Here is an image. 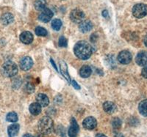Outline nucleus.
I'll use <instances>...</instances> for the list:
<instances>
[{"mask_svg": "<svg viewBox=\"0 0 147 137\" xmlns=\"http://www.w3.org/2000/svg\"><path fill=\"white\" fill-rule=\"evenodd\" d=\"M37 103H38L42 107H47L49 104V100L48 97L44 94L39 93L36 96Z\"/></svg>", "mask_w": 147, "mask_h": 137, "instance_id": "2eb2a0df", "label": "nucleus"}, {"mask_svg": "<svg viewBox=\"0 0 147 137\" xmlns=\"http://www.w3.org/2000/svg\"><path fill=\"white\" fill-rule=\"evenodd\" d=\"M35 34L38 36H42V37H44V36H47L48 32H47V29H45L44 28L41 27H38L35 29Z\"/></svg>", "mask_w": 147, "mask_h": 137, "instance_id": "393cba45", "label": "nucleus"}, {"mask_svg": "<svg viewBox=\"0 0 147 137\" xmlns=\"http://www.w3.org/2000/svg\"><path fill=\"white\" fill-rule=\"evenodd\" d=\"M132 54L128 51H122L118 55V61L123 65H127L132 61Z\"/></svg>", "mask_w": 147, "mask_h": 137, "instance_id": "423d86ee", "label": "nucleus"}, {"mask_svg": "<svg viewBox=\"0 0 147 137\" xmlns=\"http://www.w3.org/2000/svg\"><path fill=\"white\" fill-rule=\"evenodd\" d=\"M141 75H142L143 77H144L145 79H147V66H145V67L143 68L142 72H141Z\"/></svg>", "mask_w": 147, "mask_h": 137, "instance_id": "c85d7f7f", "label": "nucleus"}, {"mask_svg": "<svg viewBox=\"0 0 147 137\" xmlns=\"http://www.w3.org/2000/svg\"><path fill=\"white\" fill-rule=\"evenodd\" d=\"M33 65V60L30 57H24L20 62V67L23 70H30Z\"/></svg>", "mask_w": 147, "mask_h": 137, "instance_id": "9b49d317", "label": "nucleus"}, {"mask_svg": "<svg viewBox=\"0 0 147 137\" xmlns=\"http://www.w3.org/2000/svg\"><path fill=\"white\" fill-rule=\"evenodd\" d=\"M136 63L139 66H146L147 65V51H140L136 56Z\"/></svg>", "mask_w": 147, "mask_h": 137, "instance_id": "9d476101", "label": "nucleus"}, {"mask_svg": "<svg viewBox=\"0 0 147 137\" xmlns=\"http://www.w3.org/2000/svg\"><path fill=\"white\" fill-rule=\"evenodd\" d=\"M23 137H33V136L31 135L30 134H26L23 136Z\"/></svg>", "mask_w": 147, "mask_h": 137, "instance_id": "c9c22d12", "label": "nucleus"}, {"mask_svg": "<svg viewBox=\"0 0 147 137\" xmlns=\"http://www.w3.org/2000/svg\"><path fill=\"white\" fill-rule=\"evenodd\" d=\"M144 44H145L146 46L147 47V35H146L145 37H144Z\"/></svg>", "mask_w": 147, "mask_h": 137, "instance_id": "2f4dec72", "label": "nucleus"}, {"mask_svg": "<svg viewBox=\"0 0 147 137\" xmlns=\"http://www.w3.org/2000/svg\"><path fill=\"white\" fill-rule=\"evenodd\" d=\"M60 69H61V73H62L63 76L65 77V79L68 80V82H70V78H69V74H68V71H67V66L65 64L64 62H60Z\"/></svg>", "mask_w": 147, "mask_h": 137, "instance_id": "4be33fe9", "label": "nucleus"}, {"mask_svg": "<svg viewBox=\"0 0 147 137\" xmlns=\"http://www.w3.org/2000/svg\"><path fill=\"white\" fill-rule=\"evenodd\" d=\"M74 51L79 59L85 60L90 58L93 53V49L91 45L88 43L84 40H81L75 44L74 48Z\"/></svg>", "mask_w": 147, "mask_h": 137, "instance_id": "f257e3e1", "label": "nucleus"}, {"mask_svg": "<svg viewBox=\"0 0 147 137\" xmlns=\"http://www.w3.org/2000/svg\"><path fill=\"white\" fill-rule=\"evenodd\" d=\"M112 126L114 129H119L121 126V120L119 118H114L112 122Z\"/></svg>", "mask_w": 147, "mask_h": 137, "instance_id": "a878e982", "label": "nucleus"}, {"mask_svg": "<svg viewBox=\"0 0 147 137\" xmlns=\"http://www.w3.org/2000/svg\"><path fill=\"white\" fill-rule=\"evenodd\" d=\"M103 109L107 114H113L117 109V107L114 103L111 102V101H107V102L104 103Z\"/></svg>", "mask_w": 147, "mask_h": 137, "instance_id": "4468645a", "label": "nucleus"}, {"mask_svg": "<svg viewBox=\"0 0 147 137\" xmlns=\"http://www.w3.org/2000/svg\"><path fill=\"white\" fill-rule=\"evenodd\" d=\"M59 45L60 47H67V45H68V40L63 36H61L59 39V42H58Z\"/></svg>", "mask_w": 147, "mask_h": 137, "instance_id": "bb28decb", "label": "nucleus"}, {"mask_svg": "<svg viewBox=\"0 0 147 137\" xmlns=\"http://www.w3.org/2000/svg\"><path fill=\"white\" fill-rule=\"evenodd\" d=\"M138 110L141 115L144 117H147V99L142 100L139 104Z\"/></svg>", "mask_w": 147, "mask_h": 137, "instance_id": "aec40b11", "label": "nucleus"}, {"mask_svg": "<svg viewBox=\"0 0 147 137\" xmlns=\"http://www.w3.org/2000/svg\"><path fill=\"white\" fill-rule=\"evenodd\" d=\"M20 40L24 44H30L33 41V35L30 32H23L20 35Z\"/></svg>", "mask_w": 147, "mask_h": 137, "instance_id": "f8f14e48", "label": "nucleus"}, {"mask_svg": "<svg viewBox=\"0 0 147 137\" xmlns=\"http://www.w3.org/2000/svg\"><path fill=\"white\" fill-rule=\"evenodd\" d=\"M82 126L85 129L88 130H94L95 128H96L97 121L96 118L94 117H86L82 122Z\"/></svg>", "mask_w": 147, "mask_h": 137, "instance_id": "0eeeda50", "label": "nucleus"}, {"mask_svg": "<svg viewBox=\"0 0 147 137\" xmlns=\"http://www.w3.org/2000/svg\"><path fill=\"white\" fill-rule=\"evenodd\" d=\"M1 72L2 75L6 77H13L18 73V66L16 64L11 61H7L2 65Z\"/></svg>", "mask_w": 147, "mask_h": 137, "instance_id": "f03ea898", "label": "nucleus"}, {"mask_svg": "<svg viewBox=\"0 0 147 137\" xmlns=\"http://www.w3.org/2000/svg\"><path fill=\"white\" fill-rule=\"evenodd\" d=\"M85 13L80 9H74L70 13V19L74 23H80L85 19Z\"/></svg>", "mask_w": 147, "mask_h": 137, "instance_id": "39448f33", "label": "nucleus"}, {"mask_svg": "<svg viewBox=\"0 0 147 137\" xmlns=\"http://www.w3.org/2000/svg\"><path fill=\"white\" fill-rule=\"evenodd\" d=\"M52 128H53V121L50 117H44L39 120L38 129L42 134H50Z\"/></svg>", "mask_w": 147, "mask_h": 137, "instance_id": "7ed1b4c3", "label": "nucleus"}, {"mask_svg": "<svg viewBox=\"0 0 147 137\" xmlns=\"http://www.w3.org/2000/svg\"><path fill=\"white\" fill-rule=\"evenodd\" d=\"M115 137H124V136H123V134H121V133H119V134H115Z\"/></svg>", "mask_w": 147, "mask_h": 137, "instance_id": "72a5a7b5", "label": "nucleus"}, {"mask_svg": "<svg viewBox=\"0 0 147 137\" xmlns=\"http://www.w3.org/2000/svg\"><path fill=\"white\" fill-rule=\"evenodd\" d=\"M6 120H7V121L10 122H16L18 121V115H17L16 112H10L7 114Z\"/></svg>", "mask_w": 147, "mask_h": 137, "instance_id": "5701e85b", "label": "nucleus"}, {"mask_svg": "<svg viewBox=\"0 0 147 137\" xmlns=\"http://www.w3.org/2000/svg\"><path fill=\"white\" fill-rule=\"evenodd\" d=\"M29 109H30V112L32 115L37 116L41 112V106L38 103H32L30 106Z\"/></svg>", "mask_w": 147, "mask_h": 137, "instance_id": "f3484780", "label": "nucleus"}, {"mask_svg": "<svg viewBox=\"0 0 147 137\" xmlns=\"http://www.w3.org/2000/svg\"><path fill=\"white\" fill-rule=\"evenodd\" d=\"M0 21L3 25H8L13 22L14 16L13 15V14L10 13H6L2 15Z\"/></svg>", "mask_w": 147, "mask_h": 137, "instance_id": "dca6fc26", "label": "nucleus"}, {"mask_svg": "<svg viewBox=\"0 0 147 137\" xmlns=\"http://www.w3.org/2000/svg\"><path fill=\"white\" fill-rule=\"evenodd\" d=\"M26 90H27V91L29 93H32V92H34V90H35V87H34V85H32L31 83H28V84L26 85Z\"/></svg>", "mask_w": 147, "mask_h": 137, "instance_id": "cd10ccee", "label": "nucleus"}, {"mask_svg": "<svg viewBox=\"0 0 147 137\" xmlns=\"http://www.w3.org/2000/svg\"><path fill=\"white\" fill-rule=\"evenodd\" d=\"M62 27V21L60 19H54L52 21V27L54 30L59 31Z\"/></svg>", "mask_w": 147, "mask_h": 137, "instance_id": "b1692460", "label": "nucleus"}, {"mask_svg": "<svg viewBox=\"0 0 147 137\" xmlns=\"http://www.w3.org/2000/svg\"><path fill=\"white\" fill-rule=\"evenodd\" d=\"M80 31L82 33H86V32H90L93 28V24L90 21H83L80 23L79 26Z\"/></svg>", "mask_w": 147, "mask_h": 137, "instance_id": "ddd939ff", "label": "nucleus"}, {"mask_svg": "<svg viewBox=\"0 0 147 137\" xmlns=\"http://www.w3.org/2000/svg\"><path fill=\"white\" fill-rule=\"evenodd\" d=\"M72 84H73L74 87L75 89H77V90H80V87L79 86V84H77L76 81H74V80L72 81Z\"/></svg>", "mask_w": 147, "mask_h": 137, "instance_id": "c756f323", "label": "nucleus"}, {"mask_svg": "<svg viewBox=\"0 0 147 137\" xmlns=\"http://www.w3.org/2000/svg\"><path fill=\"white\" fill-rule=\"evenodd\" d=\"M79 130H80V128H79L78 124H77L75 119L73 117L71 120L70 127H69V131H68V134H69V137H77Z\"/></svg>", "mask_w": 147, "mask_h": 137, "instance_id": "6e6552de", "label": "nucleus"}, {"mask_svg": "<svg viewBox=\"0 0 147 137\" xmlns=\"http://www.w3.org/2000/svg\"><path fill=\"white\" fill-rule=\"evenodd\" d=\"M102 15L105 18H107V16H108V12H107V10H103V12H102Z\"/></svg>", "mask_w": 147, "mask_h": 137, "instance_id": "7c9ffc66", "label": "nucleus"}, {"mask_svg": "<svg viewBox=\"0 0 147 137\" xmlns=\"http://www.w3.org/2000/svg\"><path fill=\"white\" fill-rule=\"evenodd\" d=\"M52 17H53V13L52 10L48 8H45L44 10H42L41 13L38 17V19L41 22L47 23L52 19Z\"/></svg>", "mask_w": 147, "mask_h": 137, "instance_id": "1a4fd4ad", "label": "nucleus"}, {"mask_svg": "<svg viewBox=\"0 0 147 137\" xmlns=\"http://www.w3.org/2000/svg\"><path fill=\"white\" fill-rule=\"evenodd\" d=\"M92 70L88 65H83L80 70V75L82 78H88L91 75Z\"/></svg>", "mask_w": 147, "mask_h": 137, "instance_id": "6ab92c4d", "label": "nucleus"}, {"mask_svg": "<svg viewBox=\"0 0 147 137\" xmlns=\"http://www.w3.org/2000/svg\"><path fill=\"white\" fill-rule=\"evenodd\" d=\"M50 61H51V62H52V65H53L54 67H55V70H57V67H56V65H55V62H54V61H53V60H52V59H50Z\"/></svg>", "mask_w": 147, "mask_h": 137, "instance_id": "f704fd0d", "label": "nucleus"}, {"mask_svg": "<svg viewBox=\"0 0 147 137\" xmlns=\"http://www.w3.org/2000/svg\"><path fill=\"white\" fill-rule=\"evenodd\" d=\"M19 128L20 126L17 123L13 124L11 126H10L7 128V132H8V135L10 137H14L18 134V131H19Z\"/></svg>", "mask_w": 147, "mask_h": 137, "instance_id": "a211bd4d", "label": "nucleus"}, {"mask_svg": "<svg viewBox=\"0 0 147 137\" xmlns=\"http://www.w3.org/2000/svg\"><path fill=\"white\" fill-rule=\"evenodd\" d=\"M95 137H107V136H106L105 135L102 134H96V135Z\"/></svg>", "mask_w": 147, "mask_h": 137, "instance_id": "473e14b6", "label": "nucleus"}, {"mask_svg": "<svg viewBox=\"0 0 147 137\" xmlns=\"http://www.w3.org/2000/svg\"><path fill=\"white\" fill-rule=\"evenodd\" d=\"M132 14L137 19H142L147 15V5L145 4H137L132 8Z\"/></svg>", "mask_w": 147, "mask_h": 137, "instance_id": "20e7f679", "label": "nucleus"}, {"mask_svg": "<svg viewBox=\"0 0 147 137\" xmlns=\"http://www.w3.org/2000/svg\"><path fill=\"white\" fill-rule=\"evenodd\" d=\"M35 137H44V136H43V135H42L41 134H38L36 136H35Z\"/></svg>", "mask_w": 147, "mask_h": 137, "instance_id": "e433bc0d", "label": "nucleus"}, {"mask_svg": "<svg viewBox=\"0 0 147 137\" xmlns=\"http://www.w3.org/2000/svg\"><path fill=\"white\" fill-rule=\"evenodd\" d=\"M35 8L38 11H42L46 8L47 1L46 0H36L35 2Z\"/></svg>", "mask_w": 147, "mask_h": 137, "instance_id": "412c9836", "label": "nucleus"}]
</instances>
